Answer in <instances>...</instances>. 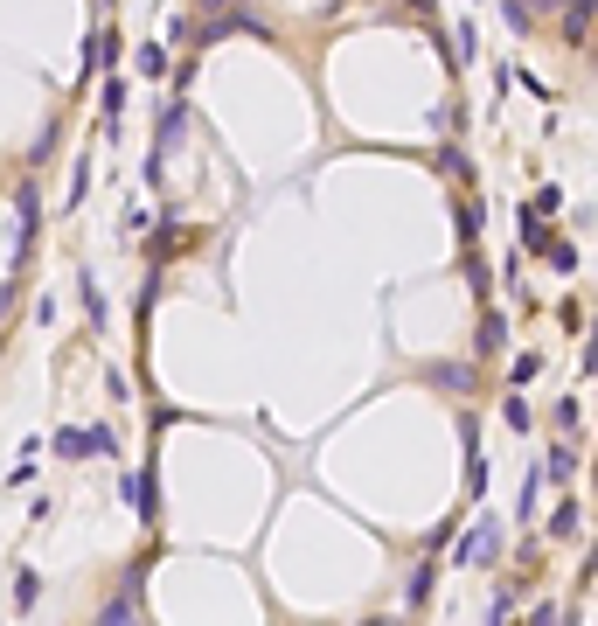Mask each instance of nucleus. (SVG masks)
I'll use <instances>...</instances> for the list:
<instances>
[{
  "mask_svg": "<svg viewBox=\"0 0 598 626\" xmlns=\"http://www.w3.org/2000/svg\"><path fill=\"white\" fill-rule=\"evenodd\" d=\"M432 578H439L432 564H418V571H411V606H425V599H432Z\"/></svg>",
  "mask_w": 598,
  "mask_h": 626,
  "instance_id": "obj_12",
  "label": "nucleus"
},
{
  "mask_svg": "<svg viewBox=\"0 0 598 626\" xmlns=\"http://www.w3.org/2000/svg\"><path fill=\"white\" fill-rule=\"evenodd\" d=\"M550 244H557V237L536 223V209H522V251H550Z\"/></svg>",
  "mask_w": 598,
  "mask_h": 626,
  "instance_id": "obj_7",
  "label": "nucleus"
},
{
  "mask_svg": "<svg viewBox=\"0 0 598 626\" xmlns=\"http://www.w3.org/2000/svg\"><path fill=\"white\" fill-rule=\"evenodd\" d=\"M501 418H508V432H529V425H536V411H529L522 397H508V411H501Z\"/></svg>",
  "mask_w": 598,
  "mask_h": 626,
  "instance_id": "obj_11",
  "label": "nucleus"
},
{
  "mask_svg": "<svg viewBox=\"0 0 598 626\" xmlns=\"http://www.w3.org/2000/svg\"><path fill=\"white\" fill-rule=\"evenodd\" d=\"M529 21H536V14H529V0H508V28H515V35H529Z\"/></svg>",
  "mask_w": 598,
  "mask_h": 626,
  "instance_id": "obj_15",
  "label": "nucleus"
},
{
  "mask_svg": "<svg viewBox=\"0 0 598 626\" xmlns=\"http://www.w3.org/2000/svg\"><path fill=\"white\" fill-rule=\"evenodd\" d=\"M480 237V216H473V202H459V244H473Z\"/></svg>",
  "mask_w": 598,
  "mask_h": 626,
  "instance_id": "obj_17",
  "label": "nucleus"
},
{
  "mask_svg": "<svg viewBox=\"0 0 598 626\" xmlns=\"http://www.w3.org/2000/svg\"><path fill=\"white\" fill-rule=\"evenodd\" d=\"M49 446H56V460H98V439H91L84 425H63Z\"/></svg>",
  "mask_w": 598,
  "mask_h": 626,
  "instance_id": "obj_2",
  "label": "nucleus"
},
{
  "mask_svg": "<svg viewBox=\"0 0 598 626\" xmlns=\"http://www.w3.org/2000/svg\"><path fill=\"white\" fill-rule=\"evenodd\" d=\"M119 112H126V84H105V126H112Z\"/></svg>",
  "mask_w": 598,
  "mask_h": 626,
  "instance_id": "obj_16",
  "label": "nucleus"
},
{
  "mask_svg": "<svg viewBox=\"0 0 598 626\" xmlns=\"http://www.w3.org/2000/svg\"><path fill=\"white\" fill-rule=\"evenodd\" d=\"M585 369H598V327H592V341H585Z\"/></svg>",
  "mask_w": 598,
  "mask_h": 626,
  "instance_id": "obj_19",
  "label": "nucleus"
},
{
  "mask_svg": "<svg viewBox=\"0 0 598 626\" xmlns=\"http://www.w3.org/2000/svg\"><path fill=\"white\" fill-rule=\"evenodd\" d=\"M592 578H598V543H592V564H585V585H592Z\"/></svg>",
  "mask_w": 598,
  "mask_h": 626,
  "instance_id": "obj_21",
  "label": "nucleus"
},
{
  "mask_svg": "<svg viewBox=\"0 0 598 626\" xmlns=\"http://www.w3.org/2000/svg\"><path fill=\"white\" fill-rule=\"evenodd\" d=\"M181 133H188V105H174V112H167V119H160V133H153V167H160V160H167V147H174V140H181Z\"/></svg>",
  "mask_w": 598,
  "mask_h": 626,
  "instance_id": "obj_3",
  "label": "nucleus"
},
{
  "mask_svg": "<svg viewBox=\"0 0 598 626\" xmlns=\"http://www.w3.org/2000/svg\"><path fill=\"white\" fill-rule=\"evenodd\" d=\"M7 313H14V286H0V320H7Z\"/></svg>",
  "mask_w": 598,
  "mask_h": 626,
  "instance_id": "obj_20",
  "label": "nucleus"
},
{
  "mask_svg": "<svg viewBox=\"0 0 598 626\" xmlns=\"http://www.w3.org/2000/svg\"><path fill=\"white\" fill-rule=\"evenodd\" d=\"M126 508H133V515H147V522H153V480H140V473H126Z\"/></svg>",
  "mask_w": 598,
  "mask_h": 626,
  "instance_id": "obj_5",
  "label": "nucleus"
},
{
  "mask_svg": "<svg viewBox=\"0 0 598 626\" xmlns=\"http://www.w3.org/2000/svg\"><path fill=\"white\" fill-rule=\"evenodd\" d=\"M536 494H543V473L529 467V480H522V508H515V515H522V522H536Z\"/></svg>",
  "mask_w": 598,
  "mask_h": 626,
  "instance_id": "obj_10",
  "label": "nucleus"
},
{
  "mask_svg": "<svg viewBox=\"0 0 598 626\" xmlns=\"http://www.w3.org/2000/svg\"><path fill=\"white\" fill-rule=\"evenodd\" d=\"M571 473H578V453H571V446H557V453L543 460V480H571Z\"/></svg>",
  "mask_w": 598,
  "mask_h": 626,
  "instance_id": "obj_8",
  "label": "nucleus"
},
{
  "mask_svg": "<svg viewBox=\"0 0 598 626\" xmlns=\"http://www.w3.org/2000/svg\"><path fill=\"white\" fill-rule=\"evenodd\" d=\"M140 70H147V77H160V70H167V56H160V42H147V49H140Z\"/></svg>",
  "mask_w": 598,
  "mask_h": 626,
  "instance_id": "obj_18",
  "label": "nucleus"
},
{
  "mask_svg": "<svg viewBox=\"0 0 598 626\" xmlns=\"http://www.w3.org/2000/svg\"><path fill=\"white\" fill-rule=\"evenodd\" d=\"M501 515H480L473 529H459V550H452V564H466V571H487V564H501Z\"/></svg>",
  "mask_w": 598,
  "mask_h": 626,
  "instance_id": "obj_1",
  "label": "nucleus"
},
{
  "mask_svg": "<svg viewBox=\"0 0 598 626\" xmlns=\"http://www.w3.org/2000/svg\"><path fill=\"white\" fill-rule=\"evenodd\" d=\"M578 522H585V515H578V501H564V508L550 515V536H578Z\"/></svg>",
  "mask_w": 598,
  "mask_h": 626,
  "instance_id": "obj_9",
  "label": "nucleus"
},
{
  "mask_svg": "<svg viewBox=\"0 0 598 626\" xmlns=\"http://www.w3.org/2000/svg\"><path fill=\"white\" fill-rule=\"evenodd\" d=\"M592 14H598V0H571V42L592 28Z\"/></svg>",
  "mask_w": 598,
  "mask_h": 626,
  "instance_id": "obj_13",
  "label": "nucleus"
},
{
  "mask_svg": "<svg viewBox=\"0 0 598 626\" xmlns=\"http://www.w3.org/2000/svg\"><path fill=\"white\" fill-rule=\"evenodd\" d=\"M425 383H439V390H473V369L446 362V369H425Z\"/></svg>",
  "mask_w": 598,
  "mask_h": 626,
  "instance_id": "obj_6",
  "label": "nucleus"
},
{
  "mask_svg": "<svg viewBox=\"0 0 598 626\" xmlns=\"http://www.w3.org/2000/svg\"><path fill=\"white\" fill-rule=\"evenodd\" d=\"M543 258H550V265H557V272H578V251H571V244H564V237H557V244H550V251H543Z\"/></svg>",
  "mask_w": 598,
  "mask_h": 626,
  "instance_id": "obj_14",
  "label": "nucleus"
},
{
  "mask_svg": "<svg viewBox=\"0 0 598 626\" xmlns=\"http://www.w3.org/2000/svg\"><path fill=\"white\" fill-rule=\"evenodd\" d=\"M508 348V320L501 313H480V355H501Z\"/></svg>",
  "mask_w": 598,
  "mask_h": 626,
  "instance_id": "obj_4",
  "label": "nucleus"
},
{
  "mask_svg": "<svg viewBox=\"0 0 598 626\" xmlns=\"http://www.w3.org/2000/svg\"><path fill=\"white\" fill-rule=\"evenodd\" d=\"M202 7H209V14H223V0H202Z\"/></svg>",
  "mask_w": 598,
  "mask_h": 626,
  "instance_id": "obj_22",
  "label": "nucleus"
}]
</instances>
